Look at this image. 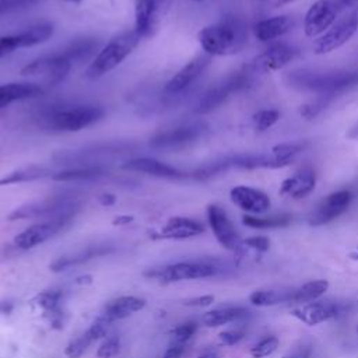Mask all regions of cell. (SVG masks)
Returning <instances> with one entry per match:
<instances>
[{
  "label": "cell",
  "instance_id": "cell-38",
  "mask_svg": "<svg viewBox=\"0 0 358 358\" xmlns=\"http://www.w3.org/2000/svg\"><path fill=\"white\" fill-rule=\"evenodd\" d=\"M306 143H282L273 147V155L288 164L292 162L294 157L306 148Z\"/></svg>",
  "mask_w": 358,
  "mask_h": 358
},
{
  "label": "cell",
  "instance_id": "cell-45",
  "mask_svg": "<svg viewBox=\"0 0 358 358\" xmlns=\"http://www.w3.org/2000/svg\"><path fill=\"white\" fill-rule=\"evenodd\" d=\"M38 0H0V17L15 10L25 8Z\"/></svg>",
  "mask_w": 358,
  "mask_h": 358
},
{
  "label": "cell",
  "instance_id": "cell-42",
  "mask_svg": "<svg viewBox=\"0 0 358 358\" xmlns=\"http://www.w3.org/2000/svg\"><path fill=\"white\" fill-rule=\"evenodd\" d=\"M197 331V323L196 322H185L178 324L172 333H171V341L175 343H180V344H187L189 340L194 336V333Z\"/></svg>",
  "mask_w": 358,
  "mask_h": 358
},
{
  "label": "cell",
  "instance_id": "cell-27",
  "mask_svg": "<svg viewBox=\"0 0 358 358\" xmlns=\"http://www.w3.org/2000/svg\"><path fill=\"white\" fill-rule=\"evenodd\" d=\"M42 94V88L34 83H7L0 84V109L11 102L35 98Z\"/></svg>",
  "mask_w": 358,
  "mask_h": 358
},
{
  "label": "cell",
  "instance_id": "cell-23",
  "mask_svg": "<svg viewBox=\"0 0 358 358\" xmlns=\"http://www.w3.org/2000/svg\"><path fill=\"white\" fill-rule=\"evenodd\" d=\"M145 306V301L143 298H137L133 295H124L119 296L113 301H109L103 309L101 310V315L98 317L103 319L108 323H113L116 320H122L127 316H130L134 312L141 310Z\"/></svg>",
  "mask_w": 358,
  "mask_h": 358
},
{
  "label": "cell",
  "instance_id": "cell-17",
  "mask_svg": "<svg viewBox=\"0 0 358 358\" xmlns=\"http://www.w3.org/2000/svg\"><path fill=\"white\" fill-rule=\"evenodd\" d=\"M341 313V305L333 301H312L295 308L291 315L308 326H316L337 317Z\"/></svg>",
  "mask_w": 358,
  "mask_h": 358
},
{
  "label": "cell",
  "instance_id": "cell-2",
  "mask_svg": "<svg viewBox=\"0 0 358 358\" xmlns=\"http://www.w3.org/2000/svg\"><path fill=\"white\" fill-rule=\"evenodd\" d=\"M248 28L235 17H225L218 22L204 27L197 39L203 50L210 56H228L242 52L248 45Z\"/></svg>",
  "mask_w": 358,
  "mask_h": 358
},
{
  "label": "cell",
  "instance_id": "cell-18",
  "mask_svg": "<svg viewBox=\"0 0 358 358\" xmlns=\"http://www.w3.org/2000/svg\"><path fill=\"white\" fill-rule=\"evenodd\" d=\"M211 56L204 53L193 57L187 64H185L166 84L165 91L168 94H179L190 87L210 66Z\"/></svg>",
  "mask_w": 358,
  "mask_h": 358
},
{
  "label": "cell",
  "instance_id": "cell-43",
  "mask_svg": "<svg viewBox=\"0 0 358 358\" xmlns=\"http://www.w3.org/2000/svg\"><path fill=\"white\" fill-rule=\"evenodd\" d=\"M120 351V338L119 336H109L98 348V358H113Z\"/></svg>",
  "mask_w": 358,
  "mask_h": 358
},
{
  "label": "cell",
  "instance_id": "cell-44",
  "mask_svg": "<svg viewBox=\"0 0 358 358\" xmlns=\"http://www.w3.org/2000/svg\"><path fill=\"white\" fill-rule=\"evenodd\" d=\"M245 337V330L242 329H229L218 334V340L222 345H235Z\"/></svg>",
  "mask_w": 358,
  "mask_h": 358
},
{
  "label": "cell",
  "instance_id": "cell-11",
  "mask_svg": "<svg viewBox=\"0 0 358 358\" xmlns=\"http://www.w3.org/2000/svg\"><path fill=\"white\" fill-rule=\"evenodd\" d=\"M299 56V49L287 45V43H275L268 46L266 50L253 57L249 63L248 69L252 73H268L274 70H280L284 66L289 64Z\"/></svg>",
  "mask_w": 358,
  "mask_h": 358
},
{
  "label": "cell",
  "instance_id": "cell-5",
  "mask_svg": "<svg viewBox=\"0 0 358 358\" xmlns=\"http://www.w3.org/2000/svg\"><path fill=\"white\" fill-rule=\"evenodd\" d=\"M358 4V0H317L306 11L303 29L309 38H316L330 28L340 14L348 7Z\"/></svg>",
  "mask_w": 358,
  "mask_h": 358
},
{
  "label": "cell",
  "instance_id": "cell-55",
  "mask_svg": "<svg viewBox=\"0 0 358 358\" xmlns=\"http://www.w3.org/2000/svg\"><path fill=\"white\" fill-rule=\"evenodd\" d=\"M197 358H218V354L215 351H213V350H208V351L201 352Z\"/></svg>",
  "mask_w": 358,
  "mask_h": 358
},
{
  "label": "cell",
  "instance_id": "cell-48",
  "mask_svg": "<svg viewBox=\"0 0 358 358\" xmlns=\"http://www.w3.org/2000/svg\"><path fill=\"white\" fill-rule=\"evenodd\" d=\"M214 302V295H200L194 298H189L183 301L185 306H192V308H206Z\"/></svg>",
  "mask_w": 358,
  "mask_h": 358
},
{
  "label": "cell",
  "instance_id": "cell-3",
  "mask_svg": "<svg viewBox=\"0 0 358 358\" xmlns=\"http://www.w3.org/2000/svg\"><path fill=\"white\" fill-rule=\"evenodd\" d=\"M103 115L105 110L96 105H56L45 109L39 120L43 127L55 131H80L96 123Z\"/></svg>",
  "mask_w": 358,
  "mask_h": 358
},
{
  "label": "cell",
  "instance_id": "cell-1",
  "mask_svg": "<svg viewBox=\"0 0 358 358\" xmlns=\"http://www.w3.org/2000/svg\"><path fill=\"white\" fill-rule=\"evenodd\" d=\"M285 81L295 90L336 98L338 94L358 87V69H296L285 76Z\"/></svg>",
  "mask_w": 358,
  "mask_h": 358
},
{
  "label": "cell",
  "instance_id": "cell-22",
  "mask_svg": "<svg viewBox=\"0 0 358 358\" xmlns=\"http://www.w3.org/2000/svg\"><path fill=\"white\" fill-rule=\"evenodd\" d=\"M204 232L203 224L186 217H172L152 238L158 239H189Z\"/></svg>",
  "mask_w": 358,
  "mask_h": 358
},
{
  "label": "cell",
  "instance_id": "cell-7",
  "mask_svg": "<svg viewBox=\"0 0 358 358\" xmlns=\"http://www.w3.org/2000/svg\"><path fill=\"white\" fill-rule=\"evenodd\" d=\"M77 210V203L66 196L59 197H50L45 199L42 201H35L29 204H24L18 208H15L10 215L8 220H28V218H36V217H73Z\"/></svg>",
  "mask_w": 358,
  "mask_h": 358
},
{
  "label": "cell",
  "instance_id": "cell-59",
  "mask_svg": "<svg viewBox=\"0 0 358 358\" xmlns=\"http://www.w3.org/2000/svg\"><path fill=\"white\" fill-rule=\"evenodd\" d=\"M192 1H201V0H192Z\"/></svg>",
  "mask_w": 358,
  "mask_h": 358
},
{
  "label": "cell",
  "instance_id": "cell-13",
  "mask_svg": "<svg viewBox=\"0 0 358 358\" xmlns=\"http://www.w3.org/2000/svg\"><path fill=\"white\" fill-rule=\"evenodd\" d=\"M206 130V126L201 123H193L187 126H180L159 131L150 138V145L155 150H169L175 151L194 143Z\"/></svg>",
  "mask_w": 358,
  "mask_h": 358
},
{
  "label": "cell",
  "instance_id": "cell-8",
  "mask_svg": "<svg viewBox=\"0 0 358 358\" xmlns=\"http://www.w3.org/2000/svg\"><path fill=\"white\" fill-rule=\"evenodd\" d=\"M252 71L245 67L243 70H239L231 76H228L224 81L217 84L215 87L210 88L200 99L196 112L197 113H208L218 108L231 94L238 92L252 83Z\"/></svg>",
  "mask_w": 358,
  "mask_h": 358
},
{
  "label": "cell",
  "instance_id": "cell-15",
  "mask_svg": "<svg viewBox=\"0 0 358 358\" xmlns=\"http://www.w3.org/2000/svg\"><path fill=\"white\" fill-rule=\"evenodd\" d=\"M169 0H136L134 31L141 36H150L165 14Z\"/></svg>",
  "mask_w": 358,
  "mask_h": 358
},
{
  "label": "cell",
  "instance_id": "cell-57",
  "mask_svg": "<svg viewBox=\"0 0 358 358\" xmlns=\"http://www.w3.org/2000/svg\"><path fill=\"white\" fill-rule=\"evenodd\" d=\"M62 1H66V3H71V4H78L81 0H62Z\"/></svg>",
  "mask_w": 358,
  "mask_h": 358
},
{
  "label": "cell",
  "instance_id": "cell-21",
  "mask_svg": "<svg viewBox=\"0 0 358 358\" xmlns=\"http://www.w3.org/2000/svg\"><path fill=\"white\" fill-rule=\"evenodd\" d=\"M315 185H316L315 169L312 166H303L281 183L280 193L291 199H303L313 192Z\"/></svg>",
  "mask_w": 358,
  "mask_h": 358
},
{
  "label": "cell",
  "instance_id": "cell-26",
  "mask_svg": "<svg viewBox=\"0 0 358 358\" xmlns=\"http://www.w3.org/2000/svg\"><path fill=\"white\" fill-rule=\"evenodd\" d=\"M294 25H295L294 17L285 15V14L275 15V17L259 21L253 27V32L260 42H270L288 34L294 28Z\"/></svg>",
  "mask_w": 358,
  "mask_h": 358
},
{
  "label": "cell",
  "instance_id": "cell-46",
  "mask_svg": "<svg viewBox=\"0 0 358 358\" xmlns=\"http://www.w3.org/2000/svg\"><path fill=\"white\" fill-rule=\"evenodd\" d=\"M242 245L256 252H266L270 248V239L267 236H250L242 241Z\"/></svg>",
  "mask_w": 358,
  "mask_h": 358
},
{
  "label": "cell",
  "instance_id": "cell-31",
  "mask_svg": "<svg viewBox=\"0 0 358 358\" xmlns=\"http://www.w3.org/2000/svg\"><path fill=\"white\" fill-rule=\"evenodd\" d=\"M248 309L242 306H227V308H218L206 312L201 316L203 324L207 327H218L222 324H228L232 322H236L239 319H243L248 316Z\"/></svg>",
  "mask_w": 358,
  "mask_h": 358
},
{
  "label": "cell",
  "instance_id": "cell-41",
  "mask_svg": "<svg viewBox=\"0 0 358 358\" xmlns=\"http://www.w3.org/2000/svg\"><path fill=\"white\" fill-rule=\"evenodd\" d=\"M280 119V112L277 109H263L253 115L252 120L257 130L263 131L271 127Z\"/></svg>",
  "mask_w": 358,
  "mask_h": 358
},
{
  "label": "cell",
  "instance_id": "cell-60",
  "mask_svg": "<svg viewBox=\"0 0 358 358\" xmlns=\"http://www.w3.org/2000/svg\"><path fill=\"white\" fill-rule=\"evenodd\" d=\"M357 13H358V10H357Z\"/></svg>",
  "mask_w": 358,
  "mask_h": 358
},
{
  "label": "cell",
  "instance_id": "cell-16",
  "mask_svg": "<svg viewBox=\"0 0 358 358\" xmlns=\"http://www.w3.org/2000/svg\"><path fill=\"white\" fill-rule=\"evenodd\" d=\"M352 194L350 190H338L326 196L310 213L308 222L312 227H320L338 218L350 206Z\"/></svg>",
  "mask_w": 358,
  "mask_h": 358
},
{
  "label": "cell",
  "instance_id": "cell-12",
  "mask_svg": "<svg viewBox=\"0 0 358 358\" xmlns=\"http://www.w3.org/2000/svg\"><path fill=\"white\" fill-rule=\"evenodd\" d=\"M71 66L73 64L63 55V52H57V53L45 55L31 60L21 69V74L22 76L43 74L48 77L49 84H57L67 76Z\"/></svg>",
  "mask_w": 358,
  "mask_h": 358
},
{
  "label": "cell",
  "instance_id": "cell-37",
  "mask_svg": "<svg viewBox=\"0 0 358 358\" xmlns=\"http://www.w3.org/2000/svg\"><path fill=\"white\" fill-rule=\"evenodd\" d=\"M292 217L289 214H280L271 217H257L252 214H246L242 218V222L246 227L256 228V229H273V228H282L291 224Z\"/></svg>",
  "mask_w": 358,
  "mask_h": 358
},
{
  "label": "cell",
  "instance_id": "cell-10",
  "mask_svg": "<svg viewBox=\"0 0 358 358\" xmlns=\"http://www.w3.org/2000/svg\"><path fill=\"white\" fill-rule=\"evenodd\" d=\"M71 218L73 217H56V218H49L48 221L34 224L25 228L22 232H20L14 238V245L22 250L35 248L49 241L50 238L62 232L66 227H69Z\"/></svg>",
  "mask_w": 358,
  "mask_h": 358
},
{
  "label": "cell",
  "instance_id": "cell-56",
  "mask_svg": "<svg viewBox=\"0 0 358 358\" xmlns=\"http://www.w3.org/2000/svg\"><path fill=\"white\" fill-rule=\"evenodd\" d=\"M348 137H352V138H357V137H358V124L350 130Z\"/></svg>",
  "mask_w": 358,
  "mask_h": 358
},
{
  "label": "cell",
  "instance_id": "cell-30",
  "mask_svg": "<svg viewBox=\"0 0 358 358\" xmlns=\"http://www.w3.org/2000/svg\"><path fill=\"white\" fill-rule=\"evenodd\" d=\"M110 249L106 246H92V248H87L85 250H80L77 253L73 255H67V256H62L59 259H56L52 264H50V270L55 273H60L64 271L67 268H70L71 266H77V264H83L94 257H99L103 256L106 253H109Z\"/></svg>",
  "mask_w": 358,
  "mask_h": 358
},
{
  "label": "cell",
  "instance_id": "cell-49",
  "mask_svg": "<svg viewBox=\"0 0 358 358\" xmlns=\"http://www.w3.org/2000/svg\"><path fill=\"white\" fill-rule=\"evenodd\" d=\"M185 350H186V344L171 341L168 348L165 350L162 358H180L182 354L185 352Z\"/></svg>",
  "mask_w": 358,
  "mask_h": 358
},
{
  "label": "cell",
  "instance_id": "cell-52",
  "mask_svg": "<svg viewBox=\"0 0 358 358\" xmlns=\"http://www.w3.org/2000/svg\"><path fill=\"white\" fill-rule=\"evenodd\" d=\"M292 1H295V0H262V3L267 7H281V6L292 3Z\"/></svg>",
  "mask_w": 358,
  "mask_h": 358
},
{
  "label": "cell",
  "instance_id": "cell-32",
  "mask_svg": "<svg viewBox=\"0 0 358 358\" xmlns=\"http://www.w3.org/2000/svg\"><path fill=\"white\" fill-rule=\"evenodd\" d=\"M53 31L55 28L52 22H38L35 25L28 27L27 29L15 34L18 49L31 48L46 42L53 35Z\"/></svg>",
  "mask_w": 358,
  "mask_h": 358
},
{
  "label": "cell",
  "instance_id": "cell-20",
  "mask_svg": "<svg viewBox=\"0 0 358 358\" xmlns=\"http://www.w3.org/2000/svg\"><path fill=\"white\" fill-rule=\"evenodd\" d=\"M122 168L126 171L141 172V173H147V175H151L155 178H164V179H182L187 176L185 172L179 171L178 168L150 157H138V158L129 159L122 165Z\"/></svg>",
  "mask_w": 358,
  "mask_h": 358
},
{
  "label": "cell",
  "instance_id": "cell-58",
  "mask_svg": "<svg viewBox=\"0 0 358 358\" xmlns=\"http://www.w3.org/2000/svg\"><path fill=\"white\" fill-rule=\"evenodd\" d=\"M352 257H354L355 260H358V248H357V249H355V252L352 253Z\"/></svg>",
  "mask_w": 358,
  "mask_h": 358
},
{
  "label": "cell",
  "instance_id": "cell-50",
  "mask_svg": "<svg viewBox=\"0 0 358 358\" xmlns=\"http://www.w3.org/2000/svg\"><path fill=\"white\" fill-rule=\"evenodd\" d=\"M310 355H312V345L303 344V345L292 350L291 352L285 354L282 358H310Z\"/></svg>",
  "mask_w": 358,
  "mask_h": 358
},
{
  "label": "cell",
  "instance_id": "cell-4",
  "mask_svg": "<svg viewBox=\"0 0 358 358\" xmlns=\"http://www.w3.org/2000/svg\"><path fill=\"white\" fill-rule=\"evenodd\" d=\"M141 36L134 31H124L113 36L91 60L85 70V77L96 80L117 67L138 45Z\"/></svg>",
  "mask_w": 358,
  "mask_h": 358
},
{
  "label": "cell",
  "instance_id": "cell-28",
  "mask_svg": "<svg viewBox=\"0 0 358 358\" xmlns=\"http://www.w3.org/2000/svg\"><path fill=\"white\" fill-rule=\"evenodd\" d=\"M62 296H63L62 291L48 289L41 292L35 298V303L45 312L49 322L56 329H60L63 326V310L60 308Z\"/></svg>",
  "mask_w": 358,
  "mask_h": 358
},
{
  "label": "cell",
  "instance_id": "cell-34",
  "mask_svg": "<svg viewBox=\"0 0 358 358\" xmlns=\"http://www.w3.org/2000/svg\"><path fill=\"white\" fill-rule=\"evenodd\" d=\"M53 176L52 171L45 166H38V165H29L24 168H18L4 176L0 178V186H7V185H15V183H24V182H32L43 178Z\"/></svg>",
  "mask_w": 358,
  "mask_h": 358
},
{
  "label": "cell",
  "instance_id": "cell-29",
  "mask_svg": "<svg viewBox=\"0 0 358 358\" xmlns=\"http://www.w3.org/2000/svg\"><path fill=\"white\" fill-rule=\"evenodd\" d=\"M295 288H266L256 289L249 295V302L259 308L275 306L292 302Z\"/></svg>",
  "mask_w": 358,
  "mask_h": 358
},
{
  "label": "cell",
  "instance_id": "cell-24",
  "mask_svg": "<svg viewBox=\"0 0 358 358\" xmlns=\"http://www.w3.org/2000/svg\"><path fill=\"white\" fill-rule=\"evenodd\" d=\"M110 323L105 322L103 319L101 317H96L94 320V323L83 333L80 334L77 338L71 340L66 350H64V354L69 357V358H78L83 355V352L96 340L102 338L106 336L108 333V329H109Z\"/></svg>",
  "mask_w": 358,
  "mask_h": 358
},
{
  "label": "cell",
  "instance_id": "cell-33",
  "mask_svg": "<svg viewBox=\"0 0 358 358\" xmlns=\"http://www.w3.org/2000/svg\"><path fill=\"white\" fill-rule=\"evenodd\" d=\"M106 175V169L102 165H84L71 169L60 171L53 173L52 179L57 182H78V180H94Z\"/></svg>",
  "mask_w": 358,
  "mask_h": 358
},
{
  "label": "cell",
  "instance_id": "cell-47",
  "mask_svg": "<svg viewBox=\"0 0 358 358\" xmlns=\"http://www.w3.org/2000/svg\"><path fill=\"white\" fill-rule=\"evenodd\" d=\"M15 49H18L15 34L0 36V59H1L3 56H6V55L14 52Z\"/></svg>",
  "mask_w": 358,
  "mask_h": 358
},
{
  "label": "cell",
  "instance_id": "cell-40",
  "mask_svg": "<svg viewBox=\"0 0 358 358\" xmlns=\"http://www.w3.org/2000/svg\"><path fill=\"white\" fill-rule=\"evenodd\" d=\"M334 99V96H327V95H319L316 99H313L309 103H305L301 108V115L305 119H313L316 117L323 109L327 108V105Z\"/></svg>",
  "mask_w": 358,
  "mask_h": 358
},
{
  "label": "cell",
  "instance_id": "cell-54",
  "mask_svg": "<svg viewBox=\"0 0 358 358\" xmlns=\"http://www.w3.org/2000/svg\"><path fill=\"white\" fill-rule=\"evenodd\" d=\"M13 309V303L10 302H0V313H10Z\"/></svg>",
  "mask_w": 358,
  "mask_h": 358
},
{
  "label": "cell",
  "instance_id": "cell-35",
  "mask_svg": "<svg viewBox=\"0 0 358 358\" xmlns=\"http://www.w3.org/2000/svg\"><path fill=\"white\" fill-rule=\"evenodd\" d=\"M98 45H99L98 41H95L94 38H81V39L73 41L62 52L71 64L83 63L91 59V56L98 49Z\"/></svg>",
  "mask_w": 358,
  "mask_h": 358
},
{
  "label": "cell",
  "instance_id": "cell-36",
  "mask_svg": "<svg viewBox=\"0 0 358 358\" xmlns=\"http://www.w3.org/2000/svg\"><path fill=\"white\" fill-rule=\"evenodd\" d=\"M329 288V282L326 280H313L302 284L295 288L294 299L295 303H308L312 301H317Z\"/></svg>",
  "mask_w": 358,
  "mask_h": 358
},
{
  "label": "cell",
  "instance_id": "cell-14",
  "mask_svg": "<svg viewBox=\"0 0 358 358\" xmlns=\"http://www.w3.org/2000/svg\"><path fill=\"white\" fill-rule=\"evenodd\" d=\"M207 220L215 239L225 249L232 252H239L242 246V241L239 239V235L232 221L227 215L225 210L218 204H210L207 207Z\"/></svg>",
  "mask_w": 358,
  "mask_h": 358
},
{
  "label": "cell",
  "instance_id": "cell-39",
  "mask_svg": "<svg viewBox=\"0 0 358 358\" xmlns=\"http://www.w3.org/2000/svg\"><path fill=\"white\" fill-rule=\"evenodd\" d=\"M278 344H280V340L277 336H267L260 341H257L250 348V355L253 358H266L273 352H275V350L278 348Z\"/></svg>",
  "mask_w": 358,
  "mask_h": 358
},
{
  "label": "cell",
  "instance_id": "cell-6",
  "mask_svg": "<svg viewBox=\"0 0 358 358\" xmlns=\"http://www.w3.org/2000/svg\"><path fill=\"white\" fill-rule=\"evenodd\" d=\"M218 271H220V267L213 262L189 260V262H178V263L162 266V267H154L147 270L144 274L150 278L158 280L159 282H175L182 280L213 277Z\"/></svg>",
  "mask_w": 358,
  "mask_h": 358
},
{
  "label": "cell",
  "instance_id": "cell-51",
  "mask_svg": "<svg viewBox=\"0 0 358 358\" xmlns=\"http://www.w3.org/2000/svg\"><path fill=\"white\" fill-rule=\"evenodd\" d=\"M98 201H99V204H102V206H112V204H115V201H116V197L113 196V194H110V193H105V194H101L99 197H98Z\"/></svg>",
  "mask_w": 358,
  "mask_h": 358
},
{
  "label": "cell",
  "instance_id": "cell-53",
  "mask_svg": "<svg viewBox=\"0 0 358 358\" xmlns=\"http://www.w3.org/2000/svg\"><path fill=\"white\" fill-rule=\"evenodd\" d=\"M133 221V217L131 215H120V217H116L113 220V224L115 225H124V224H129Z\"/></svg>",
  "mask_w": 358,
  "mask_h": 358
},
{
  "label": "cell",
  "instance_id": "cell-25",
  "mask_svg": "<svg viewBox=\"0 0 358 358\" xmlns=\"http://www.w3.org/2000/svg\"><path fill=\"white\" fill-rule=\"evenodd\" d=\"M224 162L228 169L241 168V169H260V168H282L289 165L285 161L275 158L273 154H236L225 157Z\"/></svg>",
  "mask_w": 358,
  "mask_h": 358
},
{
  "label": "cell",
  "instance_id": "cell-19",
  "mask_svg": "<svg viewBox=\"0 0 358 358\" xmlns=\"http://www.w3.org/2000/svg\"><path fill=\"white\" fill-rule=\"evenodd\" d=\"M229 196L236 207L249 214H263L270 208V197L255 187L235 186L231 189Z\"/></svg>",
  "mask_w": 358,
  "mask_h": 358
},
{
  "label": "cell",
  "instance_id": "cell-9",
  "mask_svg": "<svg viewBox=\"0 0 358 358\" xmlns=\"http://www.w3.org/2000/svg\"><path fill=\"white\" fill-rule=\"evenodd\" d=\"M358 29V13L351 11L347 15L337 20L322 36L313 43V52L316 55H324L338 49L347 43Z\"/></svg>",
  "mask_w": 358,
  "mask_h": 358
},
{
  "label": "cell",
  "instance_id": "cell-61",
  "mask_svg": "<svg viewBox=\"0 0 358 358\" xmlns=\"http://www.w3.org/2000/svg\"><path fill=\"white\" fill-rule=\"evenodd\" d=\"M357 333H358V330H357Z\"/></svg>",
  "mask_w": 358,
  "mask_h": 358
}]
</instances>
